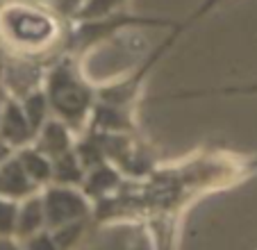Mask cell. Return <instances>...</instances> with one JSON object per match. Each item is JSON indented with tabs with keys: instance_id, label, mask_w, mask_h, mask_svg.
Here are the masks:
<instances>
[{
	"instance_id": "cell-1",
	"label": "cell",
	"mask_w": 257,
	"mask_h": 250,
	"mask_svg": "<svg viewBox=\"0 0 257 250\" xmlns=\"http://www.w3.org/2000/svg\"><path fill=\"white\" fill-rule=\"evenodd\" d=\"M62 16L32 3L12 0L0 7V39L19 55H39L62 39Z\"/></svg>"
},
{
	"instance_id": "cell-2",
	"label": "cell",
	"mask_w": 257,
	"mask_h": 250,
	"mask_svg": "<svg viewBox=\"0 0 257 250\" xmlns=\"http://www.w3.org/2000/svg\"><path fill=\"white\" fill-rule=\"evenodd\" d=\"M44 93L48 98V107L57 114V118L71 128H80L82 120L91 114L93 89L80 77L75 62L68 55H62L53 62L46 75Z\"/></svg>"
},
{
	"instance_id": "cell-3",
	"label": "cell",
	"mask_w": 257,
	"mask_h": 250,
	"mask_svg": "<svg viewBox=\"0 0 257 250\" xmlns=\"http://www.w3.org/2000/svg\"><path fill=\"white\" fill-rule=\"evenodd\" d=\"M75 28L68 32L66 48L68 50H84L87 46L96 44L100 39L116 34L118 30L125 28H137V25H173L171 21L164 19H144V16H132L123 14V12H114L102 19H91V21H75Z\"/></svg>"
},
{
	"instance_id": "cell-4",
	"label": "cell",
	"mask_w": 257,
	"mask_h": 250,
	"mask_svg": "<svg viewBox=\"0 0 257 250\" xmlns=\"http://www.w3.org/2000/svg\"><path fill=\"white\" fill-rule=\"evenodd\" d=\"M44 212H46V227L55 230V227L64 225V223L87 218L89 202L84 193L75 191L73 187L55 184L44 196Z\"/></svg>"
},
{
	"instance_id": "cell-5",
	"label": "cell",
	"mask_w": 257,
	"mask_h": 250,
	"mask_svg": "<svg viewBox=\"0 0 257 250\" xmlns=\"http://www.w3.org/2000/svg\"><path fill=\"white\" fill-rule=\"evenodd\" d=\"M0 139H5L7 144L14 146H25L34 139V130L30 128L28 118L23 114V107L16 98H7L3 114H0Z\"/></svg>"
},
{
	"instance_id": "cell-6",
	"label": "cell",
	"mask_w": 257,
	"mask_h": 250,
	"mask_svg": "<svg viewBox=\"0 0 257 250\" xmlns=\"http://www.w3.org/2000/svg\"><path fill=\"white\" fill-rule=\"evenodd\" d=\"M34 139H37L34 141V148L50 159H55L57 155H62V153H66V150L73 148L71 132H68L66 123L59 118L46 120V123L39 128V132L34 135Z\"/></svg>"
},
{
	"instance_id": "cell-7",
	"label": "cell",
	"mask_w": 257,
	"mask_h": 250,
	"mask_svg": "<svg viewBox=\"0 0 257 250\" xmlns=\"http://www.w3.org/2000/svg\"><path fill=\"white\" fill-rule=\"evenodd\" d=\"M34 189H37V184L30 180V175L23 171L16 157H10L0 164V196L16 200V198L32 196Z\"/></svg>"
},
{
	"instance_id": "cell-8",
	"label": "cell",
	"mask_w": 257,
	"mask_h": 250,
	"mask_svg": "<svg viewBox=\"0 0 257 250\" xmlns=\"http://www.w3.org/2000/svg\"><path fill=\"white\" fill-rule=\"evenodd\" d=\"M46 227V212H44V198L41 196H28V200L19 207L16 216V232L14 236L28 239Z\"/></svg>"
},
{
	"instance_id": "cell-9",
	"label": "cell",
	"mask_w": 257,
	"mask_h": 250,
	"mask_svg": "<svg viewBox=\"0 0 257 250\" xmlns=\"http://www.w3.org/2000/svg\"><path fill=\"white\" fill-rule=\"evenodd\" d=\"M118 184H121V175H118V171L114 169L112 164H107V162L89 169V173L82 180L84 196L98 198V200L105 198L107 193H112V189H116Z\"/></svg>"
},
{
	"instance_id": "cell-10",
	"label": "cell",
	"mask_w": 257,
	"mask_h": 250,
	"mask_svg": "<svg viewBox=\"0 0 257 250\" xmlns=\"http://www.w3.org/2000/svg\"><path fill=\"white\" fill-rule=\"evenodd\" d=\"M91 123L100 132H125L130 130V118L121 105L98 100L91 107Z\"/></svg>"
},
{
	"instance_id": "cell-11",
	"label": "cell",
	"mask_w": 257,
	"mask_h": 250,
	"mask_svg": "<svg viewBox=\"0 0 257 250\" xmlns=\"http://www.w3.org/2000/svg\"><path fill=\"white\" fill-rule=\"evenodd\" d=\"M84 175V166L80 164L75 150H66V153L57 155L53 159V182L55 184H64V187H75V184H82Z\"/></svg>"
},
{
	"instance_id": "cell-12",
	"label": "cell",
	"mask_w": 257,
	"mask_h": 250,
	"mask_svg": "<svg viewBox=\"0 0 257 250\" xmlns=\"http://www.w3.org/2000/svg\"><path fill=\"white\" fill-rule=\"evenodd\" d=\"M16 159L21 162L23 171L30 175V180H32L37 187H39V184H48L50 180H53V159L46 157V155L39 153L37 148H21Z\"/></svg>"
},
{
	"instance_id": "cell-13",
	"label": "cell",
	"mask_w": 257,
	"mask_h": 250,
	"mask_svg": "<svg viewBox=\"0 0 257 250\" xmlns=\"http://www.w3.org/2000/svg\"><path fill=\"white\" fill-rule=\"evenodd\" d=\"M21 107H23V114H25V118H28L30 128H32L34 135H37L39 128L46 123V116H48V109H50L46 93L41 91V89H34L28 96L21 98Z\"/></svg>"
},
{
	"instance_id": "cell-14",
	"label": "cell",
	"mask_w": 257,
	"mask_h": 250,
	"mask_svg": "<svg viewBox=\"0 0 257 250\" xmlns=\"http://www.w3.org/2000/svg\"><path fill=\"white\" fill-rule=\"evenodd\" d=\"M125 0H84L78 7V12L73 14L71 21H91V19H102L123 7Z\"/></svg>"
},
{
	"instance_id": "cell-15",
	"label": "cell",
	"mask_w": 257,
	"mask_h": 250,
	"mask_svg": "<svg viewBox=\"0 0 257 250\" xmlns=\"http://www.w3.org/2000/svg\"><path fill=\"white\" fill-rule=\"evenodd\" d=\"M84 232V218L82 221H71V223H64V225L55 227L50 234H53L55 243H57L59 250H68L75 241L80 239V234Z\"/></svg>"
},
{
	"instance_id": "cell-16",
	"label": "cell",
	"mask_w": 257,
	"mask_h": 250,
	"mask_svg": "<svg viewBox=\"0 0 257 250\" xmlns=\"http://www.w3.org/2000/svg\"><path fill=\"white\" fill-rule=\"evenodd\" d=\"M16 216H19V205H16V200L0 196V236H14Z\"/></svg>"
},
{
	"instance_id": "cell-17",
	"label": "cell",
	"mask_w": 257,
	"mask_h": 250,
	"mask_svg": "<svg viewBox=\"0 0 257 250\" xmlns=\"http://www.w3.org/2000/svg\"><path fill=\"white\" fill-rule=\"evenodd\" d=\"M25 241H28L25 250H59L57 243H55V239H53V234L46 230H39L37 234L28 236Z\"/></svg>"
},
{
	"instance_id": "cell-18",
	"label": "cell",
	"mask_w": 257,
	"mask_h": 250,
	"mask_svg": "<svg viewBox=\"0 0 257 250\" xmlns=\"http://www.w3.org/2000/svg\"><path fill=\"white\" fill-rule=\"evenodd\" d=\"M84 0H53V12L62 19H73V14L78 12V7Z\"/></svg>"
},
{
	"instance_id": "cell-19",
	"label": "cell",
	"mask_w": 257,
	"mask_h": 250,
	"mask_svg": "<svg viewBox=\"0 0 257 250\" xmlns=\"http://www.w3.org/2000/svg\"><path fill=\"white\" fill-rule=\"evenodd\" d=\"M218 3H221V0H205L203 5H200V7H198V10H196V12H194V14H191V19H189V21H187V23H185V25H182V28H187V25H189V23H191V21H196V19H200V16H205V14H207V12H209V10H212V7H216V5H218Z\"/></svg>"
},
{
	"instance_id": "cell-20",
	"label": "cell",
	"mask_w": 257,
	"mask_h": 250,
	"mask_svg": "<svg viewBox=\"0 0 257 250\" xmlns=\"http://www.w3.org/2000/svg\"><path fill=\"white\" fill-rule=\"evenodd\" d=\"M12 157V146L7 144L5 139H0V164L5 162V159H10Z\"/></svg>"
},
{
	"instance_id": "cell-21",
	"label": "cell",
	"mask_w": 257,
	"mask_h": 250,
	"mask_svg": "<svg viewBox=\"0 0 257 250\" xmlns=\"http://www.w3.org/2000/svg\"><path fill=\"white\" fill-rule=\"evenodd\" d=\"M0 250H23L12 241V236H0Z\"/></svg>"
},
{
	"instance_id": "cell-22",
	"label": "cell",
	"mask_w": 257,
	"mask_h": 250,
	"mask_svg": "<svg viewBox=\"0 0 257 250\" xmlns=\"http://www.w3.org/2000/svg\"><path fill=\"white\" fill-rule=\"evenodd\" d=\"M5 87H3V80H0V114H3V107H5Z\"/></svg>"
}]
</instances>
